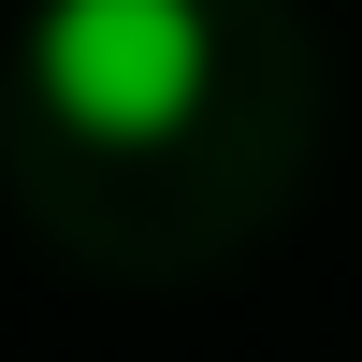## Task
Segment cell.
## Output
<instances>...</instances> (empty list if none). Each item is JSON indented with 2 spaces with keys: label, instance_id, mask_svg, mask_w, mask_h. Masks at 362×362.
Listing matches in <instances>:
<instances>
[{
  "label": "cell",
  "instance_id": "6da1fadb",
  "mask_svg": "<svg viewBox=\"0 0 362 362\" xmlns=\"http://www.w3.org/2000/svg\"><path fill=\"white\" fill-rule=\"evenodd\" d=\"M29 73L87 145H160L203 102V0H44Z\"/></svg>",
  "mask_w": 362,
  "mask_h": 362
}]
</instances>
